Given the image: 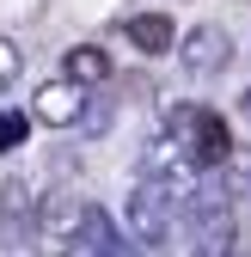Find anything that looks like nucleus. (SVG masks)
Listing matches in <instances>:
<instances>
[{
    "mask_svg": "<svg viewBox=\"0 0 251 257\" xmlns=\"http://www.w3.org/2000/svg\"><path fill=\"white\" fill-rule=\"evenodd\" d=\"M31 227H37V190L25 172H13L0 184V245H25Z\"/></svg>",
    "mask_w": 251,
    "mask_h": 257,
    "instance_id": "obj_5",
    "label": "nucleus"
},
{
    "mask_svg": "<svg viewBox=\"0 0 251 257\" xmlns=\"http://www.w3.org/2000/svg\"><path fill=\"white\" fill-rule=\"evenodd\" d=\"M92 233V202L74 196V190H49L37 196V227H31V245L43 257H74Z\"/></svg>",
    "mask_w": 251,
    "mask_h": 257,
    "instance_id": "obj_1",
    "label": "nucleus"
},
{
    "mask_svg": "<svg viewBox=\"0 0 251 257\" xmlns=\"http://www.w3.org/2000/svg\"><path fill=\"white\" fill-rule=\"evenodd\" d=\"M19 68H25V55H19V43H13V37H0V92H7V86L19 80Z\"/></svg>",
    "mask_w": 251,
    "mask_h": 257,
    "instance_id": "obj_11",
    "label": "nucleus"
},
{
    "mask_svg": "<svg viewBox=\"0 0 251 257\" xmlns=\"http://www.w3.org/2000/svg\"><path fill=\"white\" fill-rule=\"evenodd\" d=\"M86 104H92L86 92H80L74 80H61V74H55V80H43V86H37V98H31V122L80 128V122H86Z\"/></svg>",
    "mask_w": 251,
    "mask_h": 257,
    "instance_id": "obj_4",
    "label": "nucleus"
},
{
    "mask_svg": "<svg viewBox=\"0 0 251 257\" xmlns=\"http://www.w3.org/2000/svg\"><path fill=\"white\" fill-rule=\"evenodd\" d=\"M61 80H74L80 92L86 86H104L110 80V55L98 43H74V49H61Z\"/></svg>",
    "mask_w": 251,
    "mask_h": 257,
    "instance_id": "obj_7",
    "label": "nucleus"
},
{
    "mask_svg": "<svg viewBox=\"0 0 251 257\" xmlns=\"http://www.w3.org/2000/svg\"><path fill=\"white\" fill-rule=\"evenodd\" d=\"M178 55H184V68L196 80H214V74H227V61H233V37L221 25H190L178 37Z\"/></svg>",
    "mask_w": 251,
    "mask_h": 257,
    "instance_id": "obj_3",
    "label": "nucleus"
},
{
    "mask_svg": "<svg viewBox=\"0 0 251 257\" xmlns=\"http://www.w3.org/2000/svg\"><path fill=\"white\" fill-rule=\"evenodd\" d=\"M31 141V110H0V153H19Z\"/></svg>",
    "mask_w": 251,
    "mask_h": 257,
    "instance_id": "obj_10",
    "label": "nucleus"
},
{
    "mask_svg": "<svg viewBox=\"0 0 251 257\" xmlns=\"http://www.w3.org/2000/svg\"><path fill=\"white\" fill-rule=\"evenodd\" d=\"M86 245H92V257H147L135 239H122V233L110 227L104 208H92V233H86Z\"/></svg>",
    "mask_w": 251,
    "mask_h": 257,
    "instance_id": "obj_8",
    "label": "nucleus"
},
{
    "mask_svg": "<svg viewBox=\"0 0 251 257\" xmlns=\"http://www.w3.org/2000/svg\"><path fill=\"white\" fill-rule=\"evenodd\" d=\"M233 257H251V251H245V245H239V251H233Z\"/></svg>",
    "mask_w": 251,
    "mask_h": 257,
    "instance_id": "obj_13",
    "label": "nucleus"
},
{
    "mask_svg": "<svg viewBox=\"0 0 251 257\" xmlns=\"http://www.w3.org/2000/svg\"><path fill=\"white\" fill-rule=\"evenodd\" d=\"M122 37L153 61V55H166V49L178 43V25H172L166 13H129V19H122Z\"/></svg>",
    "mask_w": 251,
    "mask_h": 257,
    "instance_id": "obj_6",
    "label": "nucleus"
},
{
    "mask_svg": "<svg viewBox=\"0 0 251 257\" xmlns=\"http://www.w3.org/2000/svg\"><path fill=\"white\" fill-rule=\"evenodd\" d=\"M245 116H251V86H245Z\"/></svg>",
    "mask_w": 251,
    "mask_h": 257,
    "instance_id": "obj_12",
    "label": "nucleus"
},
{
    "mask_svg": "<svg viewBox=\"0 0 251 257\" xmlns=\"http://www.w3.org/2000/svg\"><path fill=\"white\" fill-rule=\"evenodd\" d=\"M172 208H178V202L166 196V190L141 178V184L129 190V202H122V227H129V239H135L141 251H147V245H166V239H172Z\"/></svg>",
    "mask_w": 251,
    "mask_h": 257,
    "instance_id": "obj_2",
    "label": "nucleus"
},
{
    "mask_svg": "<svg viewBox=\"0 0 251 257\" xmlns=\"http://www.w3.org/2000/svg\"><path fill=\"white\" fill-rule=\"evenodd\" d=\"M245 190H251V153H233L227 166H221V196H227V202H239Z\"/></svg>",
    "mask_w": 251,
    "mask_h": 257,
    "instance_id": "obj_9",
    "label": "nucleus"
}]
</instances>
